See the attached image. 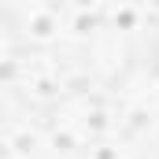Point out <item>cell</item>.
I'll list each match as a JSON object with an SVG mask.
<instances>
[{"label":"cell","instance_id":"6da1fadb","mask_svg":"<svg viewBox=\"0 0 159 159\" xmlns=\"http://www.w3.org/2000/svg\"><path fill=\"white\" fill-rule=\"evenodd\" d=\"M0 133H4V111H0Z\"/></svg>","mask_w":159,"mask_h":159},{"label":"cell","instance_id":"7a4b0ae2","mask_svg":"<svg viewBox=\"0 0 159 159\" xmlns=\"http://www.w3.org/2000/svg\"><path fill=\"white\" fill-rule=\"evenodd\" d=\"M156 63H159V52H156Z\"/></svg>","mask_w":159,"mask_h":159}]
</instances>
